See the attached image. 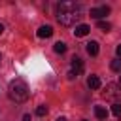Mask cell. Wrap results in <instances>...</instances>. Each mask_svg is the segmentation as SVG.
Masks as SVG:
<instances>
[{"label": "cell", "instance_id": "6da1fadb", "mask_svg": "<svg viewBox=\"0 0 121 121\" xmlns=\"http://www.w3.org/2000/svg\"><path fill=\"white\" fill-rule=\"evenodd\" d=\"M81 17V6L72 2V0H64L60 4H57V21L62 26H72L78 19Z\"/></svg>", "mask_w": 121, "mask_h": 121}, {"label": "cell", "instance_id": "7a4b0ae2", "mask_svg": "<svg viewBox=\"0 0 121 121\" xmlns=\"http://www.w3.org/2000/svg\"><path fill=\"white\" fill-rule=\"evenodd\" d=\"M8 95H9V98H11L13 102L21 104V102H25V100L28 98V87H26V83H25L21 78H15L13 81H9Z\"/></svg>", "mask_w": 121, "mask_h": 121}, {"label": "cell", "instance_id": "3957f363", "mask_svg": "<svg viewBox=\"0 0 121 121\" xmlns=\"http://www.w3.org/2000/svg\"><path fill=\"white\" fill-rule=\"evenodd\" d=\"M104 98L108 100H113V104H117L121 100V83H110L106 85V91H104Z\"/></svg>", "mask_w": 121, "mask_h": 121}, {"label": "cell", "instance_id": "277c9868", "mask_svg": "<svg viewBox=\"0 0 121 121\" xmlns=\"http://www.w3.org/2000/svg\"><path fill=\"white\" fill-rule=\"evenodd\" d=\"M110 13V6H100V8H91V17L93 19H100V17H106Z\"/></svg>", "mask_w": 121, "mask_h": 121}, {"label": "cell", "instance_id": "5b68a950", "mask_svg": "<svg viewBox=\"0 0 121 121\" xmlns=\"http://www.w3.org/2000/svg\"><path fill=\"white\" fill-rule=\"evenodd\" d=\"M70 72H74L76 78L83 72V60H81L79 57H74V59H72V70H70Z\"/></svg>", "mask_w": 121, "mask_h": 121}, {"label": "cell", "instance_id": "8992f818", "mask_svg": "<svg viewBox=\"0 0 121 121\" xmlns=\"http://www.w3.org/2000/svg\"><path fill=\"white\" fill-rule=\"evenodd\" d=\"M36 34H38V38H49V36L53 34V28H51L49 25H43V26H40V28L36 30Z\"/></svg>", "mask_w": 121, "mask_h": 121}, {"label": "cell", "instance_id": "52a82bcc", "mask_svg": "<svg viewBox=\"0 0 121 121\" xmlns=\"http://www.w3.org/2000/svg\"><path fill=\"white\" fill-rule=\"evenodd\" d=\"M87 87L93 89V91L100 89V78H98V76H89V78H87Z\"/></svg>", "mask_w": 121, "mask_h": 121}, {"label": "cell", "instance_id": "ba28073f", "mask_svg": "<svg viewBox=\"0 0 121 121\" xmlns=\"http://www.w3.org/2000/svg\"><path fill=\"white\" fill-rule=\"evenodd\" d=\"M85 49H87V53H89L91 57H96V55H98V42L91 40V42L87 43V47H85Z\"/></svg>", "mask_w": 121, "mask_h": 121}, {"label": "cell", "instance_id": "9c48e42d", "mask_svg": "<svg viewBox=\"0 0 121 121\" xmlns=\"http://www.w3.org/2000/svg\"><path fill=\"white\" fill-rule=\"evenodd\" d=\"M89 30H91V28H89L87 25H78V26H76V30H74V34H76L78 38H81V36H87V34H89Z\"/></svg>", "mask_w": 121, "mask_h": 121}, {"label": "cell", "instance_id": "30bf717a", "mask_svg": "<svg viewBox=\"0 0 121 121\" xmlns=\"http://www.w3.org/2000/svg\"><path fill=\"white\" fill-rule=\"evenodd\" d=\"M95 115L98 119H108V110L104 106H95Z\"/></svg>", "mask_w": 121, "mask_h": 121}, {"label": "cell", "instance_id": "8fae6325", "mask_svg": "<svg viewBox=\"0 0 121 121\" xmlns=\"http://www.w3.org/2000/svg\"><path fill=\"white\" fill-rule=\"evenodd\" d=\"M53 49H55V53H64V51H66V43H64V42H57V43L53 45Z\"/></svg>", "mask_w": 121, "mask_h": 121}, {"label": "cell", "instance_id": "7c38bea8", "mask_svg": "<svg viewBox=\"0 0 121 121\" xmlns=\"http://www.w3.org/2000/svg\"><path fill=\"white\" fill-rule=\"evenodd\" d=\"M96 26H98L100 30H104V32H108V30L112 28V25H110L108 21H98V23H96Z\"/></svg>", "mask_w": 121, "mask_h": 121}, {"label": "cell", "instance_id": "4fadbf2b", "mask_svg": "<svg viewBox=\"0 0 121 121\" xmlns=\"http://www.w3.org/2000/svg\"><path fill=\"white\" fill-rule=\"evenodd\" d=\"M112 112H113V115H115L117 119H121V104H119V102L112 106Z\"/></svg>", "mask_w": 121, "mask_h": 121}, {"label": "cell", "instance_id": "5bb4252c", "mask_svg": "<svg viewBox=\"0 0 121 121\" xmlns=\"http://www.w3.org/2000/svg\"><path fill=\"white\" fill-rule=\"evenodd\" d=\"M112 70H113V72H121V60H119V59L112 60Z\"/></svg>", "mask_w": 121, "mask_h": 121}, {"label": "cell", "instance_id": "9a60e30c", "mask_svg": "<svg viewBox=\"0 0 121 121\" xmlns=\"http://www.w3.org/2000/svg\"><path fill=\"white\" fill-rule=\"evenodd\" d=\"M36 113H38V115H45V113H47V106H43V104L38 106V108H36Z\"/></svg>", "mask_w": 121, "mask_h": 121}, {"label": "cell", "instance_id": "2e32d148", "mask_svg": "<svg viewBox=\"0 0 121 121\" xmlns=\"http://www.w3.org/2000/svg\"><path fill=\"white\" fill-rule=\"evenodd\" d=\"M115 53H117V57H121V43L115 47Z\"/></svg>", "mask_w": 121, "mask_h": 121}, {"label": "cell", "instance_id": "e0dca14e", "mask_svg": "<svg viewBox=\"0 0 121 121\" xmlns=\"http://www.w3.org/2000/svg\"><path fill=\"white\" fill-rule=\"evenodd\" d=\"M23 121H30V115H28V113H26V115H25V117H23Z\"/></svg>", "mask_w": 121, "mask_h": 121}, {"label": "cell", "instance_id": "ac0fdd59", "mask_svg": "<svg viewBox=\"0 0 121 121\" xmlns=\"http://www.w3.org/2000/svg\"><path fill=\"white\" fill-rule=\"evenodd\" d=\"M57 121H66V117H57Z\"/></svg>", "mask_w": 121, "mask_h": 121}, {"label": "cell", "instance_id": "d6986e66", "mask_svg": "<svg viewBox=\"0 0 121 121\" xmlns=\"http://www.w3.org/2000/svg\"><path fill=\"white\" fill-rule=\"evenodd\" d=\"M2 32H4V25L0 23V34H2Z\"/></svg>", "mask_w": 121, "mask_h": 121}, {"label": "cell", "instance_id": "ffe728a7", "mask_svg": "<svg viewBox=\"0 0 121 121\" xmlns=\"http://www.w3.org/2000/svg\"><path fill=\"white\" fill-rule=\"evenodd\" d=\"M119 83H121V76H119Z\"/></svg>", "mask_w": 121, "mask_h": 121}, {"label": "cell", "instance_id": "44dd1931", "mask_svg": "<svg viewBox=\"0 0 121 121\" xmlns=\"http://www.w3.org/2000/svg\"><path fill=\"white\" fill-rule=\"evenodd\" d=\"M81 121H87V119H81Z\"/></svg>", "mask_w": 121, "mask_h": 121}]
</instances>
